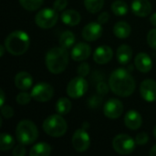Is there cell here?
I'll list each match as a JSON object with an SVG mask.
<instances>
[{
  "label": "cell",
  "instance_id": "21",
  "mask_svg": "<svg viewBox=\"0 0 156 156\" xmlns=\"http://www.w3.org/2000/svg\"><path fill=\"white\" fill-rule=\"evenodd\" d=\"M116 56H117L118 61L122 65L128 64L133 57V49L129 45H126V44L121 45L117 49Z\"/></svg>",
  "mask_w": 156,
  "mask_h": 156
},
{
  "label": "cell",
  "instance_id": "37",
  "mask_svg": "<svg viewBox=\"0 0 156 156\" xmlns=\"http://www.w3.org/2000/svg\"><path fill=\"white\" fill-rule=\"evenodd\" d=\"M12 154L14 156H25L26 154V148L24 144H18L16 145L12 152Z\"/></svg>",
  "mask_w": 156,
  "mask_h": 156
},
{
  "label": "cell",
  "instance_id": "9",
  "mask_svg": "<svg viewBox=\"0 0 156 156\" xmlns=\"http://www.w3.org/2000/svg\"><path fill=\"white\" fill-rule=\"evenodd\" d=\"M32 99L38 102H46L51 100L54 94L53 87L47 82H38L31 90Z\"/></svg>",
  "mask_w": 156,
  "mask_h": 156
},
{
  "label": "cell",
  "instance_id": "27",
  "mask_svg": "<svg viewBox=\"0 0 156 156\" xmlns=\"http://www.w3.org/2000/svg\"><path fill=\"white\" fill-rule=\"evenodd\" d=\"M112 10L114 15L118 16H122L128 13V5L122 0H116L112 5Z\"/></svg>",
  "mask_w": 156,
  "mask_h": 156
},
{
  "label": "cell",
  "instance_id": "36",
  "mask_svg": "<svg viewBox=\"0 0 156 156\" xmlns=\"http://www.w3.org/2000/svg\"><path fill=\"white\" fill-rule=\"evenodd\" d=\"M102 102V99L101 96H92L89 100V106L90 108H98Z\"/></svg>",
  "mask_w": 156,
  "mask_h": 156
},
{
  "label": "cell",
  "instance_id": "11",
  "mask_svg": "<svg viewBox=\"0 0 156 156\" xmlns=\"http://www.w3.org/2000/svg\"><path fill=\"white\" fill-rule=\"evenodd\" d=\"M103 112L107 118L112 120L121 117L123 112L122 102L118 99L109 100L103 106Z\"/></svg>",
  "mask_w": 156,
  "mask_h": 156
},
{
  "label": "cell",
  "instance_id": "31",
  "mask_svg": "<svg viewBox=\"0 0 156 156\" xmlns=\"http://www.w3.org/2000/svg\"><path fill=\"white\" fill-rule=\"evenodd\" d=\"M147 41L152 48L156 49V28H154L149 31L147 35Z\"/></svg>",
  "mask_w": 156,
  "mask_h": 156
},
{
  "label": "cell",
  "instance_id": "42",
  "mask_svg": "<svg viewBox=\"0 0 156 156\" xmlns=\"http://www.w3.org/2000/svg\"><path fill=\"white\" fill-rule=\"evenodd\" d=\"M150 155L156 156V144L154 146H153V148L150 151Z\"/></svg>",
  "mask_w": 156,
  "mask_h": 156
},
{
  "label": "cell",
  "instance_id": "44",
  "mask_svg": "<svg viewBox=\"0 0 156 156\" xmlns=\"http://www.w3.org/2000/svg\"><path fill=\"white\" fill-rule=\"evenodd\" d=\"M153 133H154V136L156 138V125L154 126V131H153Z\"/></svg>",
  "mask_w": 156,
  "mask_h": 156
},
{
  "label": "cell",
  "instance_id": "16",
  "mask_svg": "<svg viewBox=\"0 0 156 156\" xmlns=\"http://www.w3.org/2000/svg\"><path fill=\"white\" fill-rule=\"evenodd\" d=\"M133 13L140 17H144L152 12V5L149 0H133L132 3Z\"/></svg>",
  "mask_w": 156,
  "mask_h": 156
},
{
  "label": "cell",
  "instance_id": "3",
  "mask_svg": "<svg viewBox=\"0 0 156 156\" xmlns=\"http://www.w3.org/2000/svg\"><path fill=\"white\" fill-rule=\"evenodd\" d=\"M30 38L27 32L22 30H16L10 33L5 40V49L13 56H20L27 52L29 48Z\"/></svg>",
  "mask_w": 156,
  "mask_h": 156
},
{
  "label": "cell",
  "instance_id": "32",
  "mask_svg": "<svg viewBox=\"0 0 156 156\" xmlns=\"http://www.w3.org/2000/svg\"><path fill=\"white\" fill-rule=\"evenodd\" d=\"M78 75L80 77H86L89 73H90V65L88 63H81L79 67H78Z\"/></svg>",
  "mask_w": 156,
  "mask_h": 156
},
{
  "label": "cell",
  "instance_id": "2",
  "mask_svg": "<svg viewBox=\"0 0 156 156\" xmlns=\"http://www.w3.org/2000/svg\"><path fill=\"white\" fill-rule=\"evenodd\" d=\"M45 60L48 71L58 74L66 69L69 64V54L62 47H55L48 51Z\"/></svg>",
  "mask_w": 156,
  "mask_h": 156
},
{
  "label": "cell",
  "instance_id": "19",
  "mask_svg": "<svg viewBox=\"0 0 156 156\" xmlns=\"http://www.w3.org/2000/svg\"><path fill=\"white\" fill-rule=\"evenodd\" d=\"M33 84V79L31 75L26 71L19 72L15 77V85L20 90H28Z\"/></svg>",
  "mask_w": 156,
  "mask_h": 156
},
{
  "label": "cell",
  "instance_id": "25",
  "mask_svg": "<svg viewBox=\"0 0 156 156\" xmlns=\"http://www.w3.org/2000/svg\"><path fill=\"white\" fill-rule=\"evenodd\" d=\"M71 102L69 99L65 97H61L58 100L56 103V111L60 115H66L68 114L71 110Z\"/></svg>",
  "mask_w": 156,
  "mask_h": 156
},
{
  "label": "cell",
  "instance_id": "41",
  "mask_svg": "<svg viewBox=\"0 0 156 156\" xmlns=\"http://www.w3.org/2000/svg\"><path fill=\"white\" fill-rule=\"evenodd\" d=\"M150 22L151 24L154 26V27H156V13H154L151 17H150Z\"/></svg>",
  "mask_w": 156,
  "mask_h": 156
},
{
  "label": "cell",
  "instance_id": "13",
  "mask_svg": "<svg viewBox=\"0 0 156 156\" xmlns=\"http://www.w3.org/2000/svg\"><path fill=\"white\" fill-rule=\"evenodd\" d=\"M103 28L99 22H90L82 30V37L87 41H95L102 35Z\"/></svg>",
  "mask_w": 156,
  "mask_h": 156
},
{
  "label": "cell",
  "instance_id": "20",
  "mask_svg": "<svg viewBox=\"0 0 156 156\" xmlns=\"http://www.w3.org/2000/svg\"><path fill=\"white\" fill-rule=\"evenodd\" d=\"M81 16L79 12L73 9H69L61 14V20L64 24L69 27H75L80 22Z\"/></svg>",
  "mask_w": 156,
  "mask_h": 156
},
{
  "label": "cell",
  "instance_id": "35",
  "mask_svg": "<svg viewBox=\"0 0 156 156\" xmlns=\"http://www.w3.org/2000/svg\"><path fill=\"white\" fill-rule=\"evenodd\" d=\"M110 86V85H109ZM109 86L107 85V83H105L104 81H101L97 84L96 86V89H97V92L100 94V95H105L108 93L109 91Z\"/></svg>",
  "mask_w": 156,
  "mask_h": 156
},
{
  "label": "cell",
  "instance_id": "7",
  "mask_svg": "<svg viewBox=\"0 0 156 156\" xmlns=\"http://www.w3.org/2000/svg\"><path fill=\"white\" fill-rule=\"evenodd\" d=\"M136 142L128 134H119L112 141V147L119 154H130L135 149Z\"/></svg>",
  "mask_w": 156,
  "mask_h": 156
},
{
  "label": "cell",
  "instance_id": "12",
  "mask_svg": "<svg viewBox=\"0 0 156 156\" xmlns=\"http://www.w3.org/2000/svg\"><path fill=\"white\" fill-rule=\"evenodd\" d=\"M140 93L142 98L148 101L153 102L156 101V81L154 80H144L140 85Z\"/></svg>",
  "mask_w": 156,
  "mask_h": 156
},
{
  "label": "cell",
  "instance_id": "43",
  "mask_svg": "<svg viewBox=\"0 0 156 156\" xmlns=\"http://www.w3.org/2000/svg\"><path fill=\"white\" fill-rule=\"evenodd\" d=\"M5 46H0V57H3L4 53H5Z\"/></svg>",
  "mask_w": 156,
  "mask_h": 156
},
{
  "label": "cell",
  "instance_id": "33",
  "mask_svg": "<svg viewBox=\"0 0 156 156\" xmlns=\"http://www.w3.org/2000/svg\"><path fill=\"white\" fill-rule=\"evenodd\" d=\"M135 142H136V144H138V145L146 144L149 142V136L145 133H140L139 134L136 135Z\"/></svg>",
  "mask_w": 156,
  "mask_h": 156
},
{
  "label": "cell",
  "instance_id": "17",
  "mask_svg": "<svg viewBox=\"0 0 156 156\" xmlns=\"http://www.w3.org/2000/svg\"><path fill=\"white\" fill-rule=\"evenodd\" d=\"M143 123V118L141 114L134 110H131L126 112L124 116V124L130 130H138Z\"/></svg>",
  "mask_w": 156,
  "mask_h": 156
},
{
  "label": "cell",
  "instance_id": "26",
  "mask_svg": "<svg viewBox=\"0 0 156 156\" xmlns=\"http://www.w3.org/2000/svg\"><path fill=\"white\" fill-rule=\"evenodd\" d=\"M15 140L9 133H2L0 137V150L2 152L9 151L14 147Z\"/></svg>",
  "mask_w": 156,
  "mask_h": 156
},
{
  "label": "cell",
  "instance_id": "38",
  "mask_svg": "<svg viewBox=\"0 0 156 156\" xmlns=\"http://www.w3.org/2000/svg\"><path fill=\"white\" fill-rule=\"evenodd\" d=\"M68 5L67 0H56L53 4V8L57 11H62L66 8Z\"/></svg>",
  "mask_w": 156,
  "mask_h": 156
},
{
  "label": "cell",
  "instance_id": "28",
  "mask_svg": "<svg viewBox=\"0 0 156 156\" xmlns=\"http://www.w3.org/2000/svg\"><path fill=\"white\" fill-rule=\"evenodd\" d=\"M104 4V0H84V5L86 9L92 13H98L100 10H101Z\"/></svg>",
  "mask_w": 156,
  "mask_h": 156
},
{
  "label": "cell",
  "instance_id": "15",
  "mask_svg": "<svg viewBox=\"0 0 156 156\" xmlns=\"http://www.w3.org/2000/svg\"><path fill=\"white\" fill-rule=\"evenodd\" d=\"M113 52L112 49L108 46L98 47L93 53V59L98 64H106L110 62L112 58Z\"/></svg>",
  "mask_w": 156,
  "mask_h": 156
},
{
  "label": "cell",
  "instance_id": "8",
  "mask_svg": "<svg viewBox=\"0 0 156 156\" xmlns=\"http://www.w3.org/2000/svg\"><path fill=\"white\" fill-rule=\"evenodd\" d=\"M89 85L84 77H76L72 79L67 86V93L72 99L82 97L88 90Z\"/></svg>",
  "mask_w": 156,
  "mask_h": 156
},
{
  "label": "cell",
  "instance_id": "6",
  "mask_svg": "<svg viewBox=\"0 0 156 156\" xmlns=\"http://www.w3.org/2000/svg\"><path fill=\"white\" fill-rule=\"evenodd\" d=\"M58 19V11L54 8H44L39 10L35 16V23L37 27L48 29L56 25Z\"/></svg>",
  "mask_w": 156,
  "mask_h": 156
},
{
  "label": "cell",
  "instance_id": "34",
  "mask_svg": "<svg viewBox=\"0 0 156 156\" xmlns=\"http://www.w3.org/2000/svg\"><path fill=\"white\" fill-rule=\"evenodd\" d=\"M1 113L5 119H10L14 116V110L8 105H4L1 107Z\"/></svg>",
  "mask_w": 156,
  "mask_h": 156
},
{
  "label": "cell",
  "instance_id": "1",
  "mask_svg": "<svg viewBox=\"0 0 156 156\" xmlns=\"http://www.w3.org/2000/svg\"><path fill=\"white\" fill-rule=\"evenodd\" d=\"M111 90L120 97H129L135 90V80L126 69H117L110 76Z\"/></svg>",
  "mask_w": 156,
  "mask_h": 156
},
{
  "label": "cell",
  "instance_id": "22",
  "mask_svg": "<svg viewBox=\"0 0 156 156\" xmlns=\"http://www.w3.org/2000/svg\"><path fill=\"white\" fill-rule=\"evenodd\" d=\"M132 32V27L131 26L125 22V21H119L115 24L113 27V33L114 35L121 39L127 38Z\"/></svg>",
  "mask_w": 156,
  "mask_h": 156
},
{
  "label": "cell",
  "instance_id": "4",
  "mask_svg": "<svg viewBox=\"0 0 156 156\" xmlns=\"http://www.w3.org/2000/svg\"><path fill=\"white\" fill-rule=\"evenodd\" d=\"M16 137L19 144L29 145L36 142L38 137L37 126L29 120L21 121L16 129Z\"/></svg>",
  "mask_w": 156,
  "mask_h": 156
},
{
  "label": "cell",
  "instance_id": "18",
  "mask_svg": "<svg viewBox=\"0 0 156 156\" xmlns=\"http://www.w3.org/2000/svg\"><path fill=\"white\" fill-rule=\"evenodd\" d=\"M134 64L136 69L143 72V73H147L149 72L152 68H153V61L150 56L144 52H141L137 54L134 59Z\"/></svg>",
  "mask_w": 156,
  "mask_h": 156
},
{
  "label": "cell",
  "instance_id": "14",
  "mask_svg": "<svg viewBox=\"0 0 156 156\" xmlns=\"http://www.w3.org/2000/svg\"><path fill=\"white\" fill-rule=\"evenodd\" d=\"M91 54V48L87 43H78L71 50V58L75 61H83L87 59Z\"/></svg>",
  "mask_w": 156,
  "mask_h": 156
},
{
  "label": "cell",
  "instance_id": "5",
  "mask_svg": "<svg viewBox=\"0 0 156 156\" xmlns=\"http://www.w3.org/2000/svg\"><path fill=\"white\" fill-rule=\"evenodd\" d=\"M44 132L51 137H61L63 136L68 129V124L62 115L54 114L48 116L43 122Z\"/></svg>",
  "mask_w": 156,
  "mask_h": 156
},
{
  "label": "cell",
  "instance_id": "30",
  "mask_svg": "<svg viewBox=\"0 0 156 156\" xmlns=\"http://www.w3.org/2000/svg\"><path fill=\"white\" fill-rule=\"evenodd\" d=\"M31 99H32L31 94L23 91V92H20L16 96V102L20 105H27V103L30 102Z\"/></svg>",
  "mask_w": 156,
  "mask_h": 156
},
{
  "label": "cell",
  "instance_id": "24",
  "mask_svg": "<svg viewBox=\"0 0 156 156\" xmlns=\"http://www.w3.org/2000/svg\"><path fill=\"white\" fill-rule=\"evenodd\" d=\"M75 43V35L69 31H64L59 37V45L65 49H69Z\"/></svg>",
  "mask_w": 156,
  "mask_h": 156
},
{
  "label": "cell",
  "instance_id": "39",
  "mask_svg": "<svg viewBox=\"0 0 156 156\" xmlns=\"http://www.w3.org/2000/svg\"><path fill=\"white\" fill-rule=\"evenodd\" d=\"M109 19H110V15H109V13H108V12H102V13L99 16V17H98V22H99L100 24L103 25V24L107 23V22L109 21Z\"/></svg>",
  "mask_w": 156,
  "mask_h": 156
},
{
  "label": "cell",
  "instance_id": "40",
  "mask_svg": "<svg viewBox=\"0 0 156 156\" xmlns=\"http://www.w3.org/2000/svg\"><path fill=\"white\" fill-rule=\"evenodd\" d=\"M5 93H4L3 90H0V106L1 107L5 105Z\"/></svg>",
  "mask_w": 156,
  "mask_h": 156
},
{
  "label": "cell",
  "instance_id": "10",
  "mask_svg": "<svg viewBox=\"0 0 156 156\" xmlns=\"http://www.w3.org/2000/svg\"><path fill=\"white\" fill-rule=\"evenodd\" d=\"M90 144V138L89 133L86 132V129L81 128L78 129L72 136V146L79 152L82 153L89 149Z\"/></svg>",
  "mask_w": 156,
  "mask_h": 156
},
{
  "label": "cell",
  "instance_id": "23",
  "mask_svg": "<svg viewBox=\"0 0 156 156\" xmlns=\"http://www.w3.org/2000/svg\"><path fill=\"white\" fill-rule=\"evenodd\" d=\"M51 153V147L46 143H38L35 144L30 152L29 154L31 156H48Z\"/></svg>",
  "mask_w": 156,
  "mask_h": 156
},
{
  "label": "cell",
  "instance_id": "29",
  "mask_svg": "<svg viewBox=\"0 0 156 156\" xmlns=\"http://www.w3.org/2000/svg\"><path fill=\"white\" fill-rule=\"evenodd\" d=\"M19 3L26 10L35 11L42 5L43 0H19Z\"/></svg>",
  "mask_w": 156,
  "mask_h": 156
}]
</instances>
